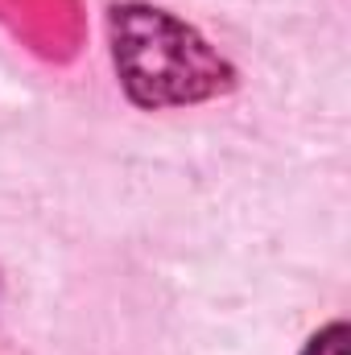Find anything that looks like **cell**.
Here are the masks:
<instances>
[{"mask_svg":"<svg viewBox=\"0 0 351 355\" xmlns=\"http://www.w3.org/2000/svg\"><path fill=\"white\" fill-rule=\"evenodd\" d=\"M116 62L141 103L194 99L215 83L219 67L207 46L153 8H116Z\"/></svg>","mask_w":351,"mask_h":355,"instance_id":"6da1fadb","label":"cell"},{"mask_svg":"<svg viewBox=\"0 0 351 355\" xmlns=\"http://www.w3.org/2000/svg\"><path fill=\"white\" fill-rule=\"evenodd\" d=\"M306 355H348V327L335 322V327H327L323 335H314L310 347H306Z\"/></svg>","mask_w":351,"mask_h":355,"instance_id":"7a4b0ae2","label":"cell"}]
</instances>
